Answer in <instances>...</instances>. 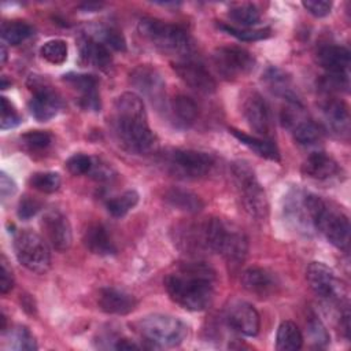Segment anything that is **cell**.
Listing matches in <instances>:
<instances>
[{"mask_svg": "<svg viewBox=\"0 0 351 351\" xmlns=\"http://www.w3.org/2000/svg\"><path fill=\"white\" fill-rule=\"evenodd\" d=\"M114 133L122 148L137 155H148L158 149V138L151 130L141 97L125 92L115 99L111 121Z\"/></svg>", "mask_w": 351, "mask_h": 351, "instance_id": "1", "label": "cell"}, {"mask_svg": "<svg viewBox=\"0 0 351 351\" xmlns=\"http://www.w3.org/2000/svg\"><path fill=\"white\" fill-rule=\"evenodd\" d=\"M214 270L204 263H188L165 278V288L173 302L189 311L207 308L214 296Z\"/></svg>", "mask_w": 351, "mask_h": 351, "instance_id": "2", "label": "cell"}, {"mask_svg": "<svg viewBox=\"0 0 351 351\" xmlns=\"http://www.w3.org/2000/svg\"><path fill=\"white\" fill-rule=\"evenodd\" d=\"M200 225L206 251L221 254L233 269L244 262L248 252V239L241 229L219 218L206 219Z\"/></svg>", "mask_w": 351, "mask_h": 351, "instance_id": "3", "label": "cell"}, {"mask_svg": "<svg viewBox=\"0 0 351 351\" xmlns=\"http://www.w3.org/2000/svg\"><path fill=\"white\" fill-rule=\"evenodd\" d=\"M303 204L311 223L335 247L344 250L350 241V221L347 215L317 195H304Z\"/></svg>", "mask_w": 351, "mask_h": 351, "instance_id": "4", "label": "cell"}, {"mask_svg": "<svg viewBox=\"0 0 351 351\" xmlns=\"http://www.w3.org/2000/svg\"><path fill=\"white\" fill-rule=\"evenodd\" d=\"M138 32L162 52L180 56L181 59L189 58L192 53L193 45L189 34L177 25L166 23L156 18H141Z\"/></svg>", "mask_w": 351, "mask_h": 351, "instance_id": "5", "label": "cell"}, {"mask_svg": "<svg viewBox=\"0 0 351 351\" xmlns=\"http://www.w3.org/2000/svg\"><path fill=\"white\" fill-rule=\"evenodd\" d=\"M230 170L244 211L255 219H265L269 214V203L265 189L258 181L254 170L244 160L233 162Z\"/></svg>", "mask_w": 351, "mask_h": 351, "instance_id": "6", "label": "cell"}, {"mask_svg": "<svg viewBox=\"0 0 351 351\" xmlns=\"http://www.w3.org/2000/svg\"><path fill=\"white\" fill-rule=\"evenodd\" d=\"M141 336L151 347H176L180 346L186 335L188 326L180 318L167 314H149L138 322Z\"/></svg>", "mask_w": 351, "mask_h": 351, "instance_id": "7", "label": "cell"}, {"mask_svg": "<svg viewBox=\"0 0 351 351\" xmlns=\"http://www.w3.org/2000/svg\"><path fill=\"white\" fill-rule=\"evenodd\" d=\"M18 262L27 270L44 274L51 267V254L45 240L32 230H22L14 239Z\"/></svg>", "mask_w": 351, "mask_h": 351, "instance_id": "8", "label": "cell"}, {"mask_svg": "<svg viewBox=\"0 0 351 351\" xmlns=\"http://www.w3.org/2000/svg\"><path fill=\"white\" fill-rule=\"evenodd\" d=\"M214 166V158L202 151L174 149L167 156L169 170L184 180H199L210 173Z\"/></svg>", "mask_w": 351, "mask_h": 351, "instance_id": "9", "label": "cell"}, {"mask_svg": "<svg viewBox=\"0 0 351 351\" xmlns=\"http://www.w3.org/2000/svg\"><path fill=\"white\" fill-rule=\"evenodd\" d=\"M213 64L225 80H236L250 74L255 67L254 56L239 47H219L213 52Z\"/></svg>", "mask_w": 351, "mask_h": 351, "instance_id": "10", "label": "cell"}, {"mask_svg": "<svg viewBox=\"0 0 351 351\" xmlns=\"http://www.w3.org/2000/svg\"><path fill=\"white\" fill-rule=\"evenodd\" d=\"M27 86L33 95L29 101L32 115L40 122H47L55 118L62 108V99L55 89L38 75H30Z\"/></svg>", "mask_w": 351, "mask_h": 351, "instance_id": "11", "label": "cell"}, {"mask_svg": "<svg viewBox=\"0 0 351 351\" xmlns=\"http://www.w3.org/2000/svg\"><path fill=\"white\" fill-rule=\"evenodd\" d=\"M243 115L250 128L263 138L273 137V117L267 101L258 93L250 92L243 101Z\"/></svg>", "mask_w": 351, "mask_h": 351, "instance_id": "12", "label": "cell"}, {"mask_svg": "<svg viewBox=\"0 0 351 351\" xmlns=\"http://www.w3.org/2000/svg\"><path fill=\"white\" fill-rule=\"evenodd\" d=\"M173 70L189 88L200 93H214L217 89V82L211 73L199 62L185 58L171 63Z\"/></svg>", "mask_w": 351, "mask_h": 351, "instance_id": "13", "label": "cell"}, {"mask_svg": "<svg viewBox=\"0 0 351 351\" xmlns=\"http://www.w3.org/2000/svg\"><path fill=\"white\" fill-rule=\"evenodd\" d=\"M41 229L47 241L55 248L56 251H67L73 243V232L71 225L67 217L56 210H48L41 218Z\"/></svg>", "mask_w": 351, "mask_h": 351, "instance_id": "14", "label": "cell"}, {"mask_svg": "<svg viewBox=\"0 0 351 351\" xmlns=\"http://www.w3.org/2000/svg\"><path fill=\"white\" fill-rule=\"evenodd\" d=\"M129 81L141 95L148 97L152 103L163 100L165 95V80L162 74L149 64H140L130 71Z\"/></svg>", "mask_w": 351, "mask_h": 351, "instance_id": "15", "label": "cell"}, {"mask_svg": "<svg viewBox=\"0 0 351 351\" xmlns=\"http://www.w3.org/2000/svg\"><path fill=\"white\" fill-rule=\"evenodd\" d=\"M226 321L234 330L245 336H256L261 329L259 313L244 300H233L228 306Z\"/></svg>", "mask_w": 351, "mask_h": 351, "instance_id": "16", "label": "cell"}, {"mask_svg": "<svg viewBox=\"0 0 351 351\" xmlns=\"http://www.w3.org/2000/svg\"><path fill=\"white\" fill-rule=\"evenodd\" d=\"M74 89L80 92V106L86 111H100V96L97 92V80L90 74L70 73L63 75Z\"/></svg>", "mask_w": 351, "mask_h": 351, "instance_id": "17", "label": "cell"}, {"mask_svg": "<svg viewBox=\"0 0 351 351\" xmlns=\"http://www.w3.org/2000/svg\"><path fill=\"white\" fill-rule=\"evenodd\" d=\"M97 304L107 314L125 315L136 308L137 300L133 295L118 288H101L97 296Z\"/></svg>", "mask_w": 351, "mask_h": 351, "instance_id": "18", "label": "cell"}, {"mask_svg": "<svg viewBox=\"0 0 351 351\" xmlns=\"http://www.w3.org/2000/svg\"><path fill=\"white\" fill-rule=\"evenodd\" d=\"M80 62L82 64H93L97 69L107 71L112 64V56L108 47L93 40L90 36L82 34L78 38Z\"/></svg>", "mask_w": 351, "mask_h": 351, "instance_id": "19", "label": "cell"}, {"mask_svg": "<svg viewBox=\"0 0 351 351\" xmlns=\"http://www.w3.org/2000/svg\"><path fill=\"white\" fill-rule=\"evenodd\" d=\"M241 285L250 293L259 298H267L276 292L277 280L269 270L258 266L248 267L241 274Z\"/></svg>", "mask_w": 351, "mask_h": 351, "instance_id": "20", "label": "cell"}, {"mask_svg": "<svg viewBox=\"0 0 351 351\" xmlns=\"http://www.w3.org/2000/svg\"><path fill=\"white\" fill-rule=\"evenodd\" d=\"M306 278L310 288L321 298H332L336 293L337 281L332 269L321 262H311L306 269Z\"/></svg>", "mask_w": 351, "mask_h": 351, "instance_id": "21", "label": "cell"}, {"mask_svg": "<svg viewBox=\"0 0 351 351\" xmlns=\"http://www.w3.org/2000/svg\"><path fill=\"white\" fill-rule=\"evenodd\" d=\"M317 63L329 74H348L350 51L341 45H324L315 53Z\"/></svg>", "mask_w": 351, "mask_h": 351, "instance_id": "22", "label": "cell"}, {"mask_svg": "<svg viewBox=\"0 0 351 351\" xmlns=\"http://www.w3.org/2000/svg\"><path fill=\"white\" fill-rule=\"evenodd\" d=\"M322 114L328 126L337 134H348L350 111L348 106L340 99H329L322 104Z\"/></svg>", "mask_w": 351, "mask_h": 351, "instance_id": "23", "label": "cell"}, {"mask_svg": "<svg viewBox=\"0 0 351 351\" xmlns=\"http://www.w3.org/2000/svg\"><path fill=\"white\" fill-rule=\"evenodd\" d=\"M302 171L304 176L315 180H328L339 171L336 160L325 152L310 154L302 165Z\"/></svg>", "mask_w": 351, "mask_h": 351, "instance_id": "24", "label": "cell"}, {"mask_svg": "<svg viewBox=\"0 0 351 351\" xmlns=\"http://www.w3.org/2000/svg\"><path fill=\"white\" fill-rule=\"evenodd\" d=\"M82 241L92 254L100 256H107L117 252V248L110 239L106 228L100 223H90L84 232Z\"/></svg>", "mask_w": 351, "mask_h": 351, "instance_id": "25", "label": "cell"}, {"mask_svg": "<svg viewBox=\"0 0 351 351\" xmlns=\"http://www.w3.org/2000/svg\"><path fill=\"white\" fill-rule=\"evenodd\" d=\"M165 200L174 208L189 213V214H196L203 210L204 202L202 197L192 191L184 189V188H170L165 192Z\"/></svg>", "mask_w": 351, "mask_h": 351, "instance_id": "26", "label": "cell"}, {"mask_svg": "<svg viewBox=\"0 0 351 351\" xmlns=\"http://www.w3.org/2000/svg\"><path fill=\"white\" fill-rule=\"evenodd\" d=\"M229 132L245 147H248L250 149H252L256 155L269 159V160H280V152L277 145L267 138H259L255 136H250L241 130H237L234 128H229Z\"/></svg>", "mask_w": 351, "mask_h": 351, "instance_id": "27", "label": "cell"}, {"mask_svg": "<svg viewBox=\"0 0 351 351\" xmlns=\"http://www.w3.org/2000/svg\"><path fill=\"white\" fill-rule=\"evenodd\" d=\"M170 110L176 123L182 128H189L195 123L197 118L196 103L185 95H177L176 97H173L170 103Z\"/></svg>", "mask_w": 351, "mask_h": 351, "instance_id": "28", "label": "cell"}, {"mask_svg": "<svg viewBox=\"0 0 351 351\" xmlns=\"http://www.w3.org/2000/svg\"><path fill=\"white\" fill-rule=\"evenodd\" d=\"M303 335L292 321H282L277 329L276 348L280 351H295L302 348Z\"/></svg>", "mask_w": 351, "mask_h": 351, "instance_id": "29", "label": "cell"}, {"mask_svg": "<svg viewBox=\"0 0 351 351\" xmlns=\"http://www.w3.org/2000/svg\"><path fill=\"white\" fill-rule=\"evenodd\" d=\"M265 80L269 88L278 96H282L287 101H299L296 93L291 88L289 78L278 69H269L265 74Z\"/></svg>", "mask_w": 351, "mask_h": 351, "instance_id": "30", "label": "cell"}, {"mask_svg": "<svg viewBox=\"0 0 351 351\" xmlns=\"http://www.w3.org/2000/svg\"><path fill=\"white\" fill-rule=\"evenodd\" d=\"M140 200V195L134 191V189H129V191H125L123 193L110 199L106 204L108 213L112 215V217H123L126 215L132 208H134L137 206Z\"/></svg>", "mask_w": 351, "mask_h": 351, "instance_id": "31", "label": "cell"}, {"mask_svg": "<svg viewBox=\"0 0 351 351\" xmlns=\"http://www.w3.org/2000/svg\"><path fill=\"white\" fill-rule=\"evenodd\" d=\"M33 29L25 21H8L1 26V37L10 45H18L30 37Z\"/></svg>", "mask_w": 351, "mask_h": 351, "instance_id": "32", "label": "cell"}, {"mask_svg": "<svg viewBox=\"0 0 351 351\" xmlns=\"http://www.w3.org/2000/svg\"><path fill=\"white\" fill-rule=\"evenodd\" d=\"M7 343L11 350L16 351H33L37 348V343L32 332L22 325L14 326L7 335Z\"/></svg>", "mask_w": 351, "mask_h": 351, "instance_id": "33", "label": "cell"}, {"mask_svg": "<svg viewBox=\"0 0 351 351\" xmlns=\"http://www.w3.org/2000/svg\"><path fill=\"white\" fill-rule=\"evenodd\" d=\"M229 16L232 21L241 25L243 27H250L259 22L261 12L252 3H241L234 4L229 10Z\"/></svg>", "mask_w": 351, "mask_h": 351, "instance_id": "34", "label": "cell"}, {"mask_svg": "<svg viewBox=\"0 0 351 351\" xmlns=\"http://www.w3.org/2000/svg\"><path fill=\"white\" fill-rule=\"evenodd\" d=\"M67 53H69L67 43L60 38L49 40L44 43L43 47L40 48V55L43 56V59H45L52 64L64 63L67 59Z\"/></svg>", "mask_w": 351, "mask_h": 351, "instance_id": "35", "label": "cell"}, {"mask_svg": "<svg viewBox=\"0 0 351 351\" xmlns=\"http://www.w3.org/2000/svg\"><path fill=\"white\" fill-rule=\"evenodd\" d=\"M60 176L55 171H38L30 176L29 185L43 193H53L60 186Z\"/></svg>", "mask_w": 351, "mask_h": 351, "instance_id": "36", "label": "cell"}, {"mask_svg": "<svg viewBox=\"0 0 351 351\" xmlns=\"http://www.w3.org/2000/svg\"><path fill=\"white\" fill-rule=\"evenodd\" d=\"M219 29L225 30L226 33H229L230 36L241 40V41H256V40H262L266 38L270 33L269 29H250V27H234L230 25H223L219 23L218 25Z\"/></svg>", "mask_w": 351, "mask_h": 351, "instance_id": "37", "label": "cell"}, {"mask_svg": "<svg viewBox=\"0 0 351 351\" xmlns=\"http://www.w3.org/2000/svg\"><path fill=\"white\" fill-rule=\"evenodd\" d=\"M100 36L106 47L112 48L115 51H126V40L121 30L111 26H106L100 29Z\"/></svg>", "mask_w": 351, "mask_h": 351, "instance_id": "38", "label": "cell"}, {"mask_svg": "<svg viewBox=\"0 0 351 351\" xmlns=\"http://www.w3.org/2000/svg\"><path fill=\"white\" fill-rule=\"evenodd\" d=\"M22 143L33 151L44 149L51 144V134L43 130H29L25 134H22Z\"/></svg>", "mask_w": 351, "mask_h": 351, "instance_id": "39", "label": "cell"}, {"mask_svg": "<svg viewBox=\"0 0 351 351\" xmlns=\"http://www.w3.org/2000/svg\"><path fill=\"white\" fill-rule=\"evenodd\" d=\"M21 115L18 114L16 108L14 107V104L5 97L1 96V129H12L15 126H18L21 123Z\"/></svg>", "mask_w": 351, "mask_h": 351, "instance_id": "40", "label": "cell"}, {"mask_svg": "<svg viewBox=\"0 0 351 351\" xmlns=\"http://www.w3.org/2000/svg\"><path fill=\"white\" fill-rule=\"evenodd\" d=\"M307 332L311 337V340L317 346H326L329 343V333L325 328V325L318 319L315 315H310L307 319Z\"/></svg>", "mask_w": 351, "mask_h": 351, "instance_id": "41", "label": "cell"}, {"mask_svg": "<svg viewBox=\"0 0 351 351\" xmlns=\"http://www.w3.org/2000/svg\"><path fill=\"white\" fill-rule=\"evenodd\" d=\"M67 170L74 176H82L90 173L93 167L92 159L85 154H74L66 162Z\"/></svg>", "mask_w": 351, "mask_h": 351, "instance_id": "42", "label": "cell"}, {"mask_svg": "<svg viewBox=\"0 0 351 351\" xmlns=\"http://www.w3.org/2000/svg\"><path fill=\"white\" fill-rule=\"evenodd\" d=\"M321 86L326 92L348 90V74H326L321 80Z\"/></svg>", "mask_w": 351, "mask_h": 351, "instance_id": "43", "label": "cell"}, {"mask_svg": "<svg viewBox=\"0 0 351 351\" xmlns=\"http://www.w3.org/2000/svg\"><path fill=\"white\" fill-rule=\"evenodd\" d=\"M41 210V203L32 196H23L18 204V217L23 221L34 217Z\"/></svg>", "mask_w": 351, "mask_h": 351, "instance_id": "44", "label": "cell"}, {"mask_svg": "<svg viewBox=\"0 0 351 351\" xmlns=\"http://www.w3.org/2000/svg\"><path fill=\"white\" fill-rule=\"evenodd\" d=\"M302 5L306 11H308L311 15L317 18L326 16L332 10V1L326 0H304L302 1Z\"/></svg>", "mask_w": 351, "mask_h": 351, "instance_id": "45", "label": "cell"}, {"mask_svg": "<svg viewBox=\"0 0 351 351\" xmlns=\"http://www.w3.org/2000/svg\"><path fill=\"white\" fill-rule=\"evenodd\" d=\"M0 292L7 293L14 287V276L11 267L7 265V261L4 256H1V271H0Z\"/></svg>", "mask_w": 351, "mask_h": 351, "instance_id": "46", "label": "cell"}, {"mask_svg": "<svg viewBox=\"0 0 351 351\" xmlns=\"http://www.w3.org/2000/svg\"><path fill=\"white\" fill-rule=\"evenodd\" d=\"M0 191L4 199L16 192V184L5 171H1V176H0Z\"/></svg>", "mask_w": 351, "mask_h": 351, "instance_id": "47", "label": "cell"}, {"mask_svg": "<svg viewBox=\"0 0 351 351\" xmlns=\"http://www.w3.org/2000/svg\"><path fill=\"white\" fill-rule=\"evenodd\" d=\"M117 350H138L141 348L138 344L128 340V339H122V340H118L117 344L114 346Z\"/></svg>", "mask_w": 351, "mask_h": 351, "instance_id": "48", "label": "cell"}, {"mask_svg": "<svg viewBox=\"0 0 351 351\" xmlns=\"http://www.w3.org/2000/svg\"><path fill=\"white\" fill-rule=\"evenodd\" d=\"M5 60H7V49H5V45L3 44L1 45V63L4 64Z\"/></svg>", "mask_w": 351, "mask_h": 351, "instance_id": "49", "label": "cell"}]
</instances>
